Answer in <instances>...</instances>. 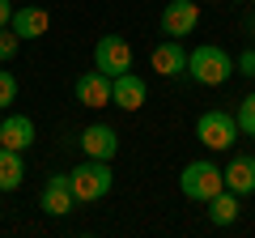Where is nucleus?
<instances>
[{"label":"nucleus","instance_id":"6","mask_svg":"<svg viewBox=\"0 0 255 238\" xmlns=\"http://www.w3.org/2000/svg\"><path fill=\"white\" fill-rule=\"evenodd\" d=\"M200 26V0H166L162 4V34L166 38H187Z\"/></svg>","mask_w":255,"mask_h":238},{"label":"nucleus","instance_id":"10","mask_svg":"<svg viewBox=\"0 0 255 238\" xmlns=\"http://www.w3.org/2000/svg\"><path fill=\"white\" fill-rule=\"evenodd\" d=\"M9 30L17 38H43L47 30H51V13H47L43 4H21V9H13Z\"/></svg>","mask_w":255,"mask_h":238},{"label":"nucleus","instance_id":"23","mask_svg":"<svg viewBox=\"0 0 255 238\" xmlns=\"http://www.w3.org/2000/svg\"><path fill=\"white\" fill-rule=\"evenodd\" d=\"M0 123H4V111H0Z\"/></svg>","mask_w":255,"mask_h":238},{"label":"nucleus","instance_id":"24","mask_svg":"<svg viewBox=\"0 0 255 238\" xmlns=\"http://www.w3.org/2000/svg\"><path fill=\"white\" fill-rule=\"evenodd\" d=\"M234 4H238V0H234Z\"/></svg>","mask_w":255,"mask_h":238},{"label":"nucleus","instance_id":"16","mask_svg":"<svg viewBox=\"0 0 255 238\" xmlns=\"http://www.w3.org/2000/svg\"><path fill=\"white\" fill-rule=\"evenodd\" d=\"M209 221L213 226H234L238 221V196L230 192V187H221V192L209 200Z\"/></svg>","mask_w":255,"mask_h":238},{"label":"nucleus","instance_id":"9","mask_svg":"<svg viewBox=\"0 0 255 238\" xmlns=\"http://www.w3.org/2000/svg\"><path fill=\"white\" fill-rule=\"evenodd\" d=\"M81 153L85 157H98V162H111V157L119 153V136H115V128L111 123H90V128L81 132Z\"/></svg>","mask_w":255,"mask_h":238},{"label":"nucleus","instance_id":"12","mask_svg":"<svg viewBox=\"0 0 255 238\" xmlns=\"http://www.w3.org/2000/svg\"><path fill=\"white\" fill-rule=\"evenodd\" d=\"M149 64H153V73H162V77H179V73H187V51H183L179 38H166V43L153 47Z\"/></svg>","mask_w":255,"mask_h":238},{"label":"nucleus","instance_id":"25","mask_svg":"<svg viewBox=\"0 0 255 238\" xmlns=\"http://www.w3.org/2000/svg\"><path fill=\"white\" fill-rule=\"evenodd\" d=\"M251 4H255V0H251Z\"/></svg>","mask_w":255,"mask_h":238},{"label":"nucleus","instance_id":"1","mask_svg":"<svg viewBox=\"0 0 255 238\" xmlns=\"http://www.w3.org/2000/svg\"><path fill=\"white\" fill-rule=\"evenodd\" d=\"M68 183H73L77 204H94V200H102V196L115 187V170H111V162L85 157L81 166H73V170H68Z\"/></svg>","mask_w":255,"mask_h":238},{"label":"nucleus","instance_id":"21","mask_svg":"<svg viewBox=\"0 0 255 238\" xmlns=\"http://www.w3.org/2000/svg\"><path fill=\"white\" fill-rule=\"evenodd\" d=\"M9 21H13V4H9V0H0V30L9 26Z\"/></svg>","mask_w":255,"mask_h":238},{"label":"nucleus","instance_id":"26","mask_svg":"<svg viewBox=\"0 0 255 238\" xmlns=\"http://www.w3.org/2000/svg\"><path fill=\"white\" fill-rule=\"evenodd\" d=\"M251 47H255V43H251Z\"/></svg>","mask_w":255,"mask_h":238},{"label":"nucleus","instance_id":"2","mask_svg":"<svg viewBox=\"0 0 255 238\" xmlns=\"http://www.w3.org/2000/svg\"><path fill=\"white\" fill-rule=\"evenodd\" d=\"M221 187H226V174H221V166H213L209 157L187 162V166L179 170V192L187 196V200H196V204H209Z\"/></svg>","mask_w":255,"mask_h":238},{"label":"nucleus","instance_id":"13","mask_svg":"<svg viewBox=\"0 0 255 238\" xmlns=\"http://www.w3.org/2000/svg\"><path fill=\"white\" fill-rule=\"evenodd\" d=\"M0 145L26 153L34 145V119L30 115H4V123H0Z\"/></svg>","mask_w":255,"mask_h":238},{"label":"nucleus","instance_id":"22","mask_svg":"<svg viewBox=\"0 0 255 238\" xmlns=\"http://www.w3.org/2000/svg\"><path fill=\"white\" fill-rule=\"evenodd\" d=\"M200 4H217V0H200Z\"/></svg>","mask_w":255,"mask_h":238},{"label":"nucleus","instance_id":"19","mask_svg":"<svg viewBox=\"0 0 255 238\" xmlns=\"http://www.w3.org/2000/svg\"><path fill=\"white\" fill-rule=\"evenodd\" d=\"M17 102V77L13 73H0V111Z\"/></svg>","mask_w":255,"mask_h":238},{"label":"nucleus","instance_id":"3","mask_svg":"<svg viewBox=\"0 0 255 238\" xmlns=\"http://www.w3.org/2000/svg\"><path fill=\"white\" fill-rule=\"evenodd\" d=\"M187 73L200 85H226L230 73H238V68H234V60H230V51H221L217 43H204V47H196V51H187Z\"/></svg>","mask_w":255,"mask_h":238},{"label":"nucleus","instance_id":"14","mask_svg":"<svg viewBox=\"0 0 255 238\" xmlns=\"http://www.w3.org/2000/svg\"><path fill=\"white\" fill-rule=\"evenodd\" d=\"M221 174H226V187H230L234 196H251V192H255V157H251V153L230 157V166H226Z\"/></svg>","mask_w":255,"mask_h":238},{"label":"nucleus","instance_id":"8","mask_svg":"<svg viewBox=\"0 0 255 238\" xmlns=\"http://www.w3.org/2000/svg\"><path fill=\"white\" fill-rule=\"evenodd\" d=\"M145 98H149L145 77H136V73L111 77V107H119V111H140V107H145Z\"/></svg>","mask_w":255,"mask_h":238},{"label":"nucleus","instance_id":"17","mask_svg":"<svg viewBox=\"0 0 255 238\" xmlns=\"http://www.w3.org/2000/svg\"><path fill=\"white\" fill-rule=\"evenodd\" d=\"M238 132H247V136H255V94H247L243 107H238Z\"/></svg>","mask_w":255,"mask_h":238},{"label":"nucleus","instance_id":"11","mask_svg":"<svg viewBox=\"0 0 255 238\" xmlns=\"http://www.w3.org/2000/svg\"><path fill=\"white\" fill-rule=\"evenodd\" d=\"M73 94H77V102L81 107H111V77L107 73H81L77 77V85H73Z\"/></svg>","mask_w":255,"mask_h":238},{"label":"nucleus","instance_id":"20","mask_svg":"<svg viewBox=\"0 0 255 238\" xmlns=\"http://www.w3.org/2000/svg\"><path fill=\"white\" fill-rule=\"evenodd\" d=\"M234 68H238L243 77H255V47H251V51H243V55H238V60H234Z\"/></svg>","mask_w":255,"mask_h":238},{"label":"nucleus","instance_id":"5","mask_svg":"<svg viewBox=\"0 0 255 238\" xmlns=\"http://www.w3.org/2000/svg\"><path fill=\"white\" fill-rule=\"evenodd\" d=\"M94 68L107 77H119V73H132V43L119 34H102L98 47H94Z\"/></svg>","mask_w":255,"mask_h":238},{"label":"nucleus","instance_id":"18","mask_svg":"<svg viewBox=\"0 0 255 238\" xmlns=\"http://www.w3.org/2000/svg\"><path fill=\"white\" fill-rule=\"evenodd\" d=\"M17 47H21V38L13 34L9 26H4V30H0V64H9L13 55H17Z\"/></svg>","mask_w":255,"mask_h":238},{"label":"nucleus","instance_id":"15","mask_svg":"<svg viewBox=\"0 0 255 238\" xmlns=\"http://www.w3.org/2000/svg\"><path fill=\"white\" fill-rule=\"evenodd\" d=\"M21 183H26V162H21V153L0 145V192H17Z\"/></svg>","mask_w":255,"mask_h":238},{"label":"nucleus","instance_id":"7","mask_svg":"<svg viewBox=\"0 0 255 238\" xmlns=\"http://www.w3.org/2000/svg\"><path fill=\"white\" fill-rule=\"evenodd\" d=\"M38 209L47 217H68L77 209V196H73V183H68V174H51L38 192Z\"/></svg>","mask_w":255,"mask_h":238},{"label":"nucleus","instance_id":"4","mask_svg":"<svg viewBox=\"0 0 255 238\" xmlns=\"http://www.w3.org/2000/svg\"><path fill=\"white\" fill-rule=\"evenodd\" d=\"M196 136H200L204 149L226 153V149L238 140V119L230 115V111H204V115L196 119Z\"/></svg>","mask_w":255,"mask_h":238}]
</instances>
